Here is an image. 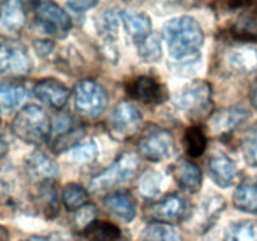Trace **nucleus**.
<instances>
[{
    "label": "nucleus",
    "mask_w": 257,
    "mask_h": 241,
    "mask_svg": "<svg viewBox=\"0 0 257 241\" xmlns=\"http://www.w3.org/2000/svg\"><path fill=\"white\" fill-rule=\"evenodd\" d=\"M163 38L170 55L183 64H193L200 58L205 35L197 20L192 17H177L163 25Z\"/></svg>",
    "instance_id": "f257e3e1"
},
{
    "label": "nucleus",
    "mask_w": 257,
    "mask_h": 241,
    "mask_svg": "<svg viewBox=\"0 0 257 241\" xmlns=\"http://www.w3.org/2000/svg\"><path fill=\"white\" fill-rule=\"evenodd\" d=\"M52 122L48 113L38 104H27L15 114L12 131L28 145H42L52 136Z\"/></svg>",
    "instance_id": "f03ea898"
},
{
    "label": "nucleus",
    "mask_w": 257,
    "mask_h": 241,
    "mask_svg": "<svg viewBox=\"0 0 257 241\" xmlns=\"http://www.w3.org/2000/svg\"><path fill=\"white\" fill-rule=\"evenodd\" d=\"M140 158L133 152H124L114 161L110 167L98 173L90 180L89 190L94 193L112 191L131 182L140 171Z\"/></svg>",
    "instance_id": "7ed1b4c3"
},
{
    "label": "nucleus",
    "mask_w": 257,
    "mask_h": 241,
    "mask_svg": "<svg viewBox=\"0 0 257 241\" xmlns=\"http://www.w3.org/2000/svg\"><path fill=\"white\" fill-rule=\"evenodd\" d=\"M175 103L190 118L202 119L212 109V87L206 80H193L178 93Z\"/></svg>",
    "instance_id": "20e7f679"
},
{
    "label": "nucleus",
    "mask_w": 257,
    "mask_h": 241,
    "mask_svg": "<svg viewBox=\"0 0 257 241\" xmlns=\"http://www.w3.org/2000/svg\"><path fill=\"white\" fill-rule=\"evenodd\" d=\"M138 152L151 162H161L173 157L176 153V141L170 131L151 126L138 141Z\"/></svg>",
    "instance_id": "39448f33"
},
{
    "label": "nucleus",
    "mask_w": 257,
    "mask_h": 241,
    "mask_svg": "<svg viewBox=\"0 0 257 241\" xmlns=\"http://www.w3.org/2000/svg\"><path fill=\"white\" fill-rule=\"evenodd\" d=\"M109 97L103 85L93 79H84L74 88L75 109L85 118H98L108 107Z\"/></svg>",
    "instance_id": "423d86ee"
},
{
    "label": "nucleus",
    "mask_w": 257,
    "mask_h": 241,
    "mask_svg": "<svg viewBox=\"0 0 257 241\" xmlns=\"http://www.w3.org/2000/svg\"><path fill=\"white\" fill-rule=\"evenodd\" d=\"M34 17L39 29L53 38H64L72 29V19L64 9L53 2L34 4Z\"/></svg>",
    "instance_id": "0eeeda50"
},
{
    "label": "nucleus",
    "mask_w": 257,
    "mask_h": 241,
    "mask_svg": "<svg viewBox=\"0 0 257 241\" xmlns=\"http://www.w3.org/2000/svg\"><path fill=\"white\" fill-rule=\"evenodd\" d=\"M190 212L191 205L187 198L180 193H170L162 200L151 203L145 210V216L152 222L172 225L186 220Z\"/></svg>",
    "instance_id": "6e6552de"
},
{
    "label": "nucleus",
    "mask_w": 257,
    "mask_h": 241,
    "mask_svg": "<svg viewBox=\"0 0 257 241\" xmlns=\"http://www.w3.org/2000/svg\"><path fill=\"white\" fill-rule=\"evenodd\" d=\"M32 68V58L22 43L12 39L0 42V75H25Z\"/></svg>",
    "instance_id": "1a4fd4ad"
},
{
    "label": "nucleus",
    "mask_w": 257,
    "mask_h": 241,
    "mask_svg": "<svg viewBox=\"0 0 257 241\" xmlns=\"http://www.w3.org/2000/svg\"><path fill=\"white\" fill-rule=\"evenodd\" d=\"M142 122V113L131 102L123 100L114 108L109 117V131L117 140H125L137 132Z\"/></svg>",
    "instance_id": "9d476101"
},
{
    "label": "nucleus",
    "mask_w": 257,
    "mask_h": 241,
    "mask_svg": "<svg viewBox=\"0 0 257 241\" xmlns=\"http://www.w3.org/2000/svg\"><path fill=\"white\" fill-rule=\"evenodd\" d=\"M127 94L131 98L145 104H160L167 99L165 85L151 75H140L125 85Z\"/></svg>",
    "instance_id": "9b49d317"
},
{
    "label": "nucleus",
    "mask_w": 257,
    "mask_h": 241,
    "mask_svg": "<svg viewBox=\"0 0 257 241\" xmlns=\"http://www.w3.org/2000/svg\"><path fill=\"white\" fill-rule=\"evenodd\" d=\"M241 10L230 28V34L237 42L257 40V3H238Z\"/></svg>",
    "instance_id": "f8f14e48"
},
{
    "label": "nucleus",
    "mask_w": 257,
    "mask_h": 241,
    "mask_svg": "<svg viewBox=\"0 0 257 241\" xmlns=\"http://www.w3.org/2000/svg\"><path fill=\"white\" fill-rule=\"evenodd\" d=\"M208 175L220 187H230L235 183L238 171L235 161L222 151H216L208 158Z\"/></svg>",
    "instance_id": "ddd939ff"
},
{
    "label": "nucleus",
    "mask_w": 257,
    "mask_h": 241,
    "mask_svg": "<svg viewBox=\"0 0 257 241\" xmlns=\"http://www.w3.org/2000/svg\"><path fill=\"white\" fill-rule=\"evenodd\" d=\"M33 92L40 102L57 110L65 107L70 95L67 85L54 78H45L39 80L34 85Z\"/></svg>",
    "instance_id": "4468645a"
},
{
    "label": "nucleus",
    "mask_w": 257,
    "mask_h": 241,
    "mask_svg": "<svg viewBox=\"0 0 257 241\" xmlns=\"http://www.w3.org/2000/svg\"><path fill=\"white\" fill-rule=\"evenodd\" d=\"M223 62L231 72L238 74H248L257 70V49L240 42L237 45H233L226 53Z\"/></svg>",
    "instance_id": "2eb2a0df"
},
{
    "label": "nucleus",
    "mask_w": 257,
    "mask_h": 241,
    "mask_svg": "<svg viewBox=\"0 0 257 241\" xmlns=\"http://www.w3.org/2000/svg\"><path fill=\"white\" fill-rule=\"evenodd\" d=\"M25 170L32 181L39 183L55 181L59 176V167L45 153L33 152L25 161Z\"/></svg>",
    "instance_id": "dca6fc26"
},
{
    "label": "nucleus",
    "mask_w": 257,
    "mask_h": 241,
    "mask_svg": "<svg viewBox=\"0 0 257 241\" xmlns=\"http://www.w3.org/2000/svg\"><path fill=\"white\" fill-rule=\"evenodd\" d=\"M171 173L182 190L196 193L202 186V172L196 163L181 158L171 167Z\"/></svg>",
    "instance_id": "f3484780"
},
{
    "label": "nucleus",
    "mask_w": 257,
    "mask_h": 241,
    "mask_svg": "<svg viewBox=\"0 0 257 241\" xmlns=\"http://www.w3.org/2000/svg\"><path fill=\"white\" fill-rule=\"evenodd\" d=\"M248 115L250 113L245 107L233 105V107H228L216 112L211 118V126L215 132L220 133V135H226L237 128L241 123L245 122Z\"/></svg>",
    "instance_id": "a211bd4d"
},
{
    "label": "nucleus",
    "mask_w": 257,
    "mask_h": 241,
    "mask_svg": "<svg viewBox=\"0 0 257 241\" xmlns=\"http://www.w3.org/2000/svg\"><path fill=\"white\" fill-rule=\"evenodd\" d=\"M105 208L109 210L115 217L120 218L124 222H131L136 217L137 207L136 201L132 195L124 191H115L110 192L103 198Z\"/></svg>",
    "instance_id": "6ab92c4d"
},
{
    "label": "nucleus",
    "mask_w": 257,
    "mask_h": 241,
    "mask_svg": "<svg viewBox=\"0 0 257 241\" xmlns=\"http://www.w3.org/2000/svg\"><path fill=\"white\" fill-rule=\"evenodd\" d=\"M27 20L24 4L18 0L0 3V28L8 33H17L23 29Z\"/></svg>",
    "instance_id": "aec40b11"
},
{
    "label": "nucleus",
    "mask_w": 257,
    "mask_h": 241,
    "mask_svg": "<svg viewBox=\"0 0 257 241\" xmlns=\"http://www.w3.org/2000/svg\"><path fill=\"white\" fill-rule=\"evenodd\" d=\"M233 205L240 211L257 213V178L248 177L241 181L233 192Z\"/></svg>",
    "instance_id": "412c9836"
},
{
    "label": "nucleus",
    "mask_w": 257,
    "mask_h": 241,
    "mask_svg": "<svg viewBox=\"0 0 257 241\" xmlns=\"http://www.w3.org/2000/svg\"><path fill=\"white\" fill-rule=\"evenodd\" d=\"M120 20H122L127 34L132 38L135 42H141L147 35L151 34L152 22L151 18L146 13L138 12H122L120 13Z\"/></svg>",
    "instance_id": "4be33fe9"
},
{
    "label": "nucleus",
    "mask_w": 257,
    "mask_h": 241,
    "mask_svg": "<svg viewBox=\"0 0 257 241\" xmlns=\"http://www.w3.org/2000/svg\"><path fill=\"white\" fill-rule=\"evenodd\" d=\"M35 201L38 202L40 211L48 218L55 217L58 215V211H59V198H58L55 181L39 183Z\"/></svg>",
    "instance_id": "5701e85b"
},
{
    "label": "nucleus",
    "mask_w": 257,
    "mask_h": 241,
    "mask_svg": "<svg viewBox=\"0 0 257 241\" xmlns=\"http://www.w3.org/2000/svg\"><path fill=\"white\" fill-rule=\"evenodd\" d=\"M28 90L17 82H0V110L15 109L27 98Z\"/></svg>",
    "instance_id": "b1692460"
},
{
    "label": "nucleus",
    "mask_w": 257,
    "mask_h": 241,
    "mask_svg": "<svg viewBox=\"0 0 257 241\" xmlns=\"http://www.w3.org/2000/svg\"><path fill=\"white\" fill-rule=\"evenodd\" d=\"M88 241H119L120 230L105 220H94L82 233Z\"/></svg>",
    "instance_id": "393cba45"
},
{
    "label": "nucleus",
    "mask_w": 257,
    "mask_h": 241,
    "mask_svg": "<svg viewBox=\"0 0 257 241\" xmlns=\"http://www.w3.org/2000/svg\"><path fill=\"white\" fill-rule=\"evenodd\" d=\"M120 14L114 9H107L99 15L98 30L103 38V45H114L117 39L118 25H119Z\"/></svg>",
    "instance_id": "a878e982"
},
{
    "label": "nucleus",
    "mask_w": 257,
    "mask_h": 241,
    "mask_svg": "<svg viewBox=\"0 0 257 241\" xmlns=\"http://www.w3.org/2000/svg\"><path fill=\"white\" fill-rule=\"evenodd\" d=\"M183 141H185L186 151L193 158L202 156L207 148V136L201 126L188 127L185 132Z\"/></svg>",
    "instance_id": "bb28decb"
},
{
    "label": "nucleus",
    "mask_w": 257,
    "mask_h": 241,
    "mask_svg": "<svg viewBox=\"0 0 257 241\" xmlns=\"http://www.w3.org/2000/svg\"><path fill=\"white\" fill-rule=\"evenodd\" d=\"M142 241H182V236L172 225L152 222L143 230Z\"/></svg>",
    "instance_id": "cd10ccee"
},
{
    "label": "nucleus",
    "mask_w": 257,
    "mask_h": 241,
    "mask_svg": "<svg viewBox=\"0 0 257 241\" xmlns=\"http://www.w3.org/2000/svg\"><path fill=\"white\" fill-rule=\"evenodd\" d=\"M62 200L68 211H78L88 205L89 195L83 186L78 183H68L62 191Z\"/></svg>",
    "instance_id": "c85d7f7f"
},
{
    "label": "nucleus",
    "mask_w": 257,
    "mask_h": 241,
    "mask_svg": "<svg viewBox=\"0 0 257 241\" xmlns=\"http://www.w3.org/2000/svg\"><path fill=\"white\" fill-rule=\"evenodd\" d=\"M138 44V54L145 62L156 63L162 57V44L161 37L157 33H151L150 35L142 39Z\"/></svg>",
    "instance_id": "c756f323"
},
{
    "label": "nucleus",
    "mask_w": 257,
    "mask_h": 241,
    "mask_svg": "<svg viewBox=\"0 0 257 241\" xmlns=\"http://www.w3.org/2000/svg\"><path fill=\"white\" fill-rule=\"evenodd\" d=\"M225 241H257V221L245 220L232 223Z\"/></svg>",
    "instance_id": "7c9ffc66"
},
{
    "label": "nucleus",
    "mask_w": 257,
    "mask_h": 241,
    "mask_svg": "<svg viewBox=\"0 0 257 241\" xmlns=\"http://www.w3.org/2000/svg\"><path fill=\"white\" fill-rule=\"evenodd\" d=\"M161 185H162V176L153 170L147 171L143 173L138 183V193L145 200H152L160 195Z\"/></svg>",
    "instance_id": "2f4dec72"
},
{
    "label": "nucleus",
    "mask_w": 257,
    "mask_h": 241,
    "mask_svg": "<svg viewBox=\"0 0 257 241\" xmlns=\"http://www.w3.org/2000/svg\"><path fill=\"white\" fill-rule=\"evenodd\" d=\"M225 207L226 202L222 196H212L203 203L202 208H201V213H202L201 225H202L203 230H207L216 222V220L221 215V212L225 210Z\"/></svg>",
    "instance_id": "473e14b6"
},
{
    "label": "nucleus",
    "mask_w": 257,
    "mask_h": 241,
    "mask_svg": "<svg viewBox=\"0 0 257 241\" xmlns=\"http://www.w3.org/2000/svg\"><path fill=\"white\" fill-rule=\"evenodd\" d=\"M241 150L246 162L252 167H257V122L246 131L241 142Z\"/></svg>",
    "instance_id": "72a5a7b5"
},
{
    "label": "nucleus",
    "mask_w": 257,
    "mask_h": 241,
    "mask_svg": "<svg viewBox=\"0 0 257 241\" xmlns=\"http://www.w3.org/2000/svg\"><path fill=\"white\" fill-rule=\"evenodd\" d=\"M69 151L70 160L77 165H85V163L93 162L98 156V148L94 142L78 143Z\"/></svg>",
    "instance_id": "f704fd0d"
},
{
    "label": "nucleus",
    "mask_w": 257,
    "mask_h": 241,
    "mask_svg": "<svg viewBox=\"0 0 257 241\" xmlns=\"http://www.w3.org/2000/svg\"><path fill=\"white\" fill-rule=\"evenodd\" d=\"M97 216V208L92 203L83 206L82 208L77 211L74 216V226L78 231H84L93 221L95 220Z\"/></svg>",
    "instance_id": "c9c22d12"
},
{
    "label": "nucleus",
    "mask_w": 257,
    "mask_h": 241,
    "mask_svg": "<svg viewBox=\"0 0 257 241\" xmlns=\"http://www.w3.org/2000/svg\"><path fill=\"white\" fill-rule=\"evenodd\" d=\"M45 241H88L83 235L68 232H53L45 236Z\"/></svg>",
    "instance_id": "e433bc0d"
},
{
    "label": "nucleus",
    "mask_w": 257,
    "mask_h": 241,
    "mask_svg": "<svg viewBox=\"0 0 257 241\" xmlns=\"http://www.w3.org/2000/svg\"><path fill=\"white\" fill-rule=\"evenodd\" d=\"M34 49L35 52L38 53V55H40L42 58H47L48 55L52 53L53 48H54V44L50 40L45 39H38L34 42Z\"/></svg>",
    "instance_id": "4c0bfd02"
},
{
    "label": "nucleus",
    "mask_w": 257,
    "mask_h": 241,
    "mask_svg": "<svg viewBox=\"0 0 257 241\" xmlns=\"http://www.w3.org/2000/svg\"><path fill=\"white\" fill-rule=\"evenodd\" d=\"M98 5L97 2H88V0H80V2H69L67 3V7L74 13H83L90 10Z\"/></svg>",
    "instance_id": "58836bf2"
},
{
    "label": "nucleus",
    "mask_w": 257,
    "mask_h": 241,
    "mask_svg": "<svg viewBox=\"0 0 257 241\" xmlns=\"http://www.w3.org/2000/svg\"><path fill=\"white\" fill-rule=\"evenodd\" d=\"M8 151H9V146H8L5 138L0 135V161L4 160L5 156L8 155Z\"/></svg>",
    "instance_id": "ea45409f"
},
{
    "label": "nucleus",
    "mask_w": 257,
    "mask_h": 241,
    "mask_svg": "<svg viewBox=\"0 0 257 241\" xmlns=\"http://www.w3.org/2000/svg\"><path fill=\"white\" fill-rule=\"evenodd\" d=\"M8 197V187L4 181L0 178V201H4Z\"/></svg>",
    "instance_id": "a19ab883"
},
{
    "label": "nucleus",
    "mask_w": 257,
    "mask_h": 241,
    "mask_svg": "<svg viewBox=\"0 0 257 241\" xmlns=\"http://www.w3.org/2000/svg\"><path fill=\"white\" fill-rule=\"evenodd\" d=\"M0 241H9V231L3 225H0Z\"/></svg>",
    "instance_id": "79ce46f5"
},
{
    "label": "nucleus",
    "mask_w": 257,
    "mask_h": 241,
    "mask_svg": "<svg viewBox=\"0 0 257 241\" xmlns=\"http://www.w3.org/2000/svg\"><path fill=\"white\" fill-rule=\"evenodd\" d=\"M250 99H251V104H252L255 108H257V85L253 88L252 92H251Z\"/></svg>",
    "instance_id": "37998d69"
},
{
    "label": "nucleus",
    "mask_w": 257,
    "mask_h": 241,
    "mask_svg": "<svg viewBox=\"0 0 257 241\" xmlns=\"http://www.w3.org/2000/svg\"><path fill=\"white\" fill-rule=\"evenodd\" d=\"M23 241H45V236H32V237Z\"/></svg>",
    "instance_id": "c03bdc74"
},
{
    "label": "nucleus",
    "mask_w": 257,
    "mask_h": 241,
    "mask_svg": "<svg viewBox=\"0 0 257 241\" xmlns=\"http://www.w3.org/2000/svg\"><path fill=\"white\" fill-rule=\"evenodd\" d=\"M0 120H2V118H0Z\"/></svg>",
    "instance_id": "a18cd8bd"
}]
</instances>
